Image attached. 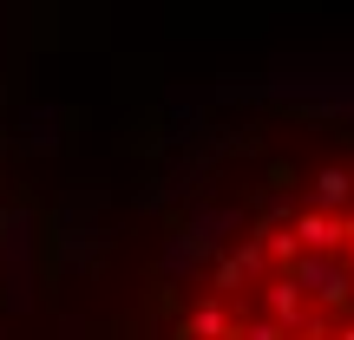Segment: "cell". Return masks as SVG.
Returning a JSON list of instances; mask_svg holds the SVG:
<instances>
[{"instance_id":"obj_1","label":"cell","mask_w":354,"mask_h":340,"mask_svg":"<svg viewBox=\"0 0 354 340\" xmlns=\"http://www.w3.org/2000/svg\"><path fill=\"white\" fill-rule=\"evenodd\" d=\"M66 340H354V59L171 86L99 177Z\"/></svg>"},{"instance_id":"obj_2","label":"cell","mask_w":354,"mask_h":340,"mask_svg":"<svg viewBox=\"0 0 354 340\" xmlns=\"http://www.w3.org/2000/svg\"><path fill=\"white\" fill-rule=\"evenodd\" d=\"M92 203L73 118L0 79V340H66Z\"/></svg>"}]
</instances>
